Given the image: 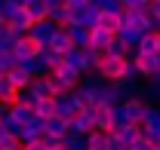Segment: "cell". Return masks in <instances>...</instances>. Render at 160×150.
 <instances>
[{
  "label": "cell",
  "instance_id": "836d02e7",
  "mask_svg": "<svg viewBox=\"0 0 160 150\" xmlns=\"http://www.w3.org/2000/svg\"><path fill=\"white\" fill-rule=\"evenodd\" d=\"M129 150H157V147H154V144H151V141H148V138L142 135V138H139V141H136V144H132Z\"/></svg>",
  "mask_w": 160,
  "mask_h": 150
},
{
  "label": "cell",
  "instance_id": "8992f818",
  "mask_svg": "<svg viewBox=\"0 0 160 150\" xmlns=\"http://www.w3.org/2000/svg\"><path fill=\"white\" fill-rule=\"evenodd\" d=\"M46 12H49V21L52 25L71 28V12H68V3L65 0H46Z\"/></svg>",
  "mask_w": 160,
  "mask_h": 150
},
{
  "label": "cell",
  "instance_id": "30bf717a",
  "mask_svg": "<svg viewBox=\"0 0 160 150\" xmlns=\"http://www.w3.org/2000/svg\"><path fill=\"white\" fill-rule=\"evenodd\" d=\"M43 138H46L43 120H37V116H34V120L22 129V138H19V141H22V147H25V144H37V141H43Z\"/></svg>",
  "mask_w": 160,
  "mask_h": 150
},
{
  "label": "cell",
  "instance_id": "1f68e13d",
  "mask_svg": "<svg viewBox=\"0 0 160 150\" xmlns=\"http://www.w3.org/2000/svg\"><path fill=\"white\" fill-rule=\"evenodd\" d=\"M0 129H3V132H9L12 138H22V129H25V126H19V123H16V120L6 113V120H3V126H0Z\"/></svg>",
  "mask_w": 160,
  "mask_h": 150
},
{
  "label": "cell",
  "instance_id": "ffe728a7",
  "mask_svg": "<svg viewBox=\"0 0 160 150\" xmlns=\"http://www.w3.org/2000/svg\"><path fill=\"white\" fill-rule=\"evenodd\" d=\"M136 52H139V55H151V58H154L160 52V31H157V34H145Z\"/></svg>",
  "mask_w": 160,
  "mask_h": 150
},
{
  "label": "cell",
  "instance_id": "7402d4cb",
  "mask_svg": "<svg viewBox=\"0 0 160 150\" xmlns=\"http://www.w3.org/2000/svg\"><path fill=\"white\" fill-rule=\"evenodd\" d=\"M105 58H132V49H129L123 40L114 37L111 43H108V49H105Z\"/></svg>",
  "mask_w": 160,
  "mask_h": 150
},
{
  "label": "cell",
  "instance_id": "74e56055",
  "mask_svg": "<svg viewBox=\"0 0 160 150\" xmlns=\"http://www.w3.org/2000/svg\"><path fill=\"white\" fill-rule=\"evenodd\" d=\"M3 28H6V21H3V19H0V31H3Z\"/></svg>",
  "mask_w": 160,
  "mask_h": 150
},
{
  "label": "cell",
  "instance_id": "f1b7e54d",
  "mask_svg": "<svg viewBox=\"0 0 160 150\" xmlns=\"http://www.w3.org/2000/svg\"><path fill=\"white\" fill-rule=\"evenodd\" d=\"M99 28L111 31V34H117V31H120V16H111V12H102V19H99Z\"/></svg>",
  "mask_w": 160,
  "mask_h": 150
},
{
  "label": "cell",
  "instance_id": "4316f807",
  "mask_svg": "<svg viewBox=\"0 0 160 150\" xmlns=\"http://www.w3.org/2000/svg\"><path fill=\"white\" fill-rule=\"evenodd\" d=\"M80 86H83V89H89V92H96V98H99V92L105 89V80H102L99 74H86L83 80H80Z\"/></svg>",
  "mask_w": 160,
  "mask_h": 150
},
{
  "label": "cell",
  "instance_id": "603a6c76",
  "mask_svg": "<svg viewBox=\"0 0 160 150\" xmlns=\"http://www.w3.org/2000/svg\"><path fill=\"white\" fill-rule=\"evenodd\" d=\"M6 113H9V116H12V120H16L19 126H28V123L34 120V110H31L28 104H19V101H16V104H12V107H9Z\"/></svg>",
  "mask_w": 160,
  "mask_h": 150
},
{
  "label": "cell",
  "instance_id": "6da1fadb",
  "mask_svg": "<svg viewBox=\"0 0 160 150\" xmlns=\"http://www.w3.org/2000/svg\"><path fill=\"white\" fill-rule=\"evenodd\" d=\"M145 110H148V104L142 98H132V101H123L114 107V120H117V126H142Z\"/></svg>",
  "mask_w": 160,
  "mask_h": 150
},
{
  "label": "cell",
  "instance_id": "2e32d148",
  "mask_svg": "<svg viewBox=\"0 0 160 150\" xmlns=\"http://www.w3.org/2000/svg\"><path fill=\"white\" fill-rule=\"evenodd\" d=\"M6 80H9V83H12V86H16V89H19V92H25V89H28V86H31V83H34V77L28 74V71H25V68H12V71H9V74H6Z\"/></svg>",
  "mask_w": 160,
  "mask_h": 150
},
{
  "label": "cell",
  "instance_id": "4dcf8cb0",
  "mask_svg": "<svg viewBox=\"0 0 160 150\" xmlns=\"http://www.w3.org/2000/svg\"><path fill=\"white\" fill-rule=\"evenodd\" d=\"M102 12H111V16H123V0H99Z\"/></svg>",
  "mask_w": 160,
  "mask_h": 150
},
{
  "label": "cell",
  "instance_id": "52a82bcc",
  "mask_svg": "<svg viewBox=\"0 0 160 150\" xmlns=\"http://www.w3.org/2000/svg\"><path fill=\"white\" fill-rule=\"evenodd\" d=\"M92 123H96V132H114V129H117L114 107H108V104H99V107L92 110Z\"/></svg>",
  "mask_w": 160,
  "mask_h": 150
},
{
  "label": "cell",
  "instance_id": "ac0fdd59",
  "mask_svg": "<svg viewBox=\"0 0 160 150\" xmlns=\"http://www.w3.org/2000/svg\"><path fill=\"white\" fill-rule=\"evenodd\" d=\"M68 34H71V43H74V49H89L92 31H86V28H80V25H71V28H68Z\"/></svg>",
  "mask_w": 160,
  "mask_h": 150
},
{
  "label": "cell",
  "instance_id": "9c48e42d",
  "mask_svg": "<svg viewBox=\"0 0 160 150\" xmlns=\"http://www.w3.org/2000/svg\"><path fill=\"white\" fill-rule=\"evenodd\" d=\"M111 135H114V141H117L123 150H129V147L142 138V135H145V132H142V126H117Z\"/></svg>",
  "mask_w": 160,
  "mask_h": 150
},
{
  "label": "cell",
  "instance_id": "d590c367",
  "mask_svg": "<svg viewBox=\"0 0 160 150\" xmlns=\"http://www.w3.org/2000/svg\"><path fill=\"white\" fill-rule=\"evenodd\" d=\"M22 150H46V147H43V141H37V144H25Z\"/></svg>",
  "mask_w": 160,
  "mask_h": 150
},
{
  "label": "cell",
  "instance_id": "9a60e30c",
  "mask_svg": "<svg viewBox=\"0 0 160 150\" xmlns=\"http://www.w3.org/2000/svg\"><path fill=\"white\" fill-rule=\"evenodd\" d=\"M43 129H46V135H49V138H68V129H71V123H65V120H62V116H52V120H46V123H43Z\"/></svg>",
  "mask_w": 160,
  "mask_h": 150
},
{
  "label": "cell",
  "instance_id": "d6a6232c",
  "mask_svg": "<svg viewBox=\"0 0 160 150\" xmlns=\"http://www.w3.org/2000/svg\"><path fill=\"white\" fill-rule=\"evenodd\" d=\"M62 147H65V150H86V138L68 135V138H62Z\"/></svg>",
  "mask_w": 160,
  "mask_h": 150
},
{
  "label": "cell",
  "instance_id": "8fae6325",
  "mask_svg": "<svg viewBox=\"0 0 160 150\" xmlns=\"http://www.w3.org/2000/svg\"><path fill=\"white\" fill-rule=\"evenodd\" d=\"M132 61H136V68H139V77H142V80H151V77L160 71V68H157V58H151V55H139V52H132Z\"/></svg>",
  "mask_w": 160,
  "mask_h": 150
},
{
  "label": "cell",
  "instance_id": "d6986e66",
  "mask_svg": "<svg viewBox=\"0 0 160 150\" xmlns=\"http://www.w3.org/2000/svg\"><path fill=\"white\" fill-rule=\"evenodd\" d=\"M16 101H19V89L3 77V80H0V107H12Z\"/></svg>",
  "mask_w": 160,
  "mask_h": 150
},
{
  "label": "cell",
  "instance_id": "f35d334b",
  "mask_svg": "<svg viewBox=\"0 0 160 150\" xmlns=\"http://www.w3.org/2000/svg\"><path fill=\"white\" fill-rule=\"evenodd\" d=\"M56 150H65V147H56Z\"/></svg>",
  "mask_w": 160,
  "mask_h": 150
},
{
  "label": "cell",
  "instance_id": "5b68a950",
  "mask_svg": "<svg viewBox=\"0 0 160 150\" xmlns=\"http://www.w3.org/2000/svg\"><path fill=\"white\" fill-rule=\"evenodd\" d=\"M52 77H56V83H59L65 92H74V89L80 86V80H83V74H80V71H74L71 64H59V68L52 71Z\"/></svg>",
  "mask_w": 160,
  "mask_h": 150
},
{
  "label": "cell",
  "instance_id": "e575fe53",
  "mask_svg": "<svg viewBox=\"0 0 160 150\" xmlns=\"http://www.w3.org/2000/svg\"><path fill=\"white\" fill-rule=\"evenodd\" d=\"M151 16H154V21L160 25V0H151Z\"/></svg>",
  "mask_w": 160,
  "mask_h": 150
},
{
  "label": "cell",
  "instance_id": "3957f363",
  "mask_svg": "<svg viewBox=\"0 0 160 150\" xmlns=\"http://www.w3.org/2000/svg\"><path fill=\"white\" fill-rule=\"evenodd\" d=\"M80 104H77V98H74V92H65V95H59L56 98V116H62L65 123H74L80 116Z\"/></svg>",
  "mask_w": 160,
  "mask_h": 150
},
{
  "label": "cell",
  "instance_id": "e0dca14e",
  "mask_svg": "<svg viewBox=\"0 0 160 150\" xmlns=\"http://www.w3.org/2000/svg\"><path fill=\"white\" fill-rule=\"evenodd\" d=\"M111 144H114L111 132H92L86 138V150H111Z\"/></svg>",
  "mask_w": 160,
  "mask_h": 150
},
{
  "label": "cell",
  "instance_id": "277c9868",
  "mask_svg": "<svg viewBox=\"0 0 160 150\" xmlns=\"http://www.w3.org/2000/svg\"><path fill=\"white\" fill-rule=\"evenodd\" d=\"M12 55H16V61H19V64H28V61H34V58L40 55V46L31 40V34H25V37L16 40V46H12Z\"/></svg>",
  "mask_w": 160,
  "mask_h": 150
},
{
  "label": "cell",
  "instance_id": "4fadbf2b",
  "mask_svg": "<svg viewBox=\"0 0 160 150\" xmlns=\"http://www.w3.org/2000/svg\"><path fill=\"white\" fill-rule=\"evenodd\" d=\"M25 12L31 16L34 25H40V21L49 19V12H46V0H25Z\"/></svg>",
  "mask_w": 160,
  "mask_h": 150
},
{
  "label": "cell",
  "instance_id": "83f0119b",
  "mask_svg": "<svg viewBox=\"0 0 160 150\" xmlns=\"http://www.w3.org/2000/svg\"><path fill=\"white\" fill-rule=\"evenodd\" d=\"M142 101H145V104L160 101V83H151V80H148V86H142Z\"/></svg>",
  "mask_w": 160,
  "mask_h": 150
},
{
  "label": "cell",
  "instance_id": "484cf974",
  "mask_svg": "<svg viewBox=\"0 0 160 150\" xmlns=\"http://www.w3.org/2000/svg\"><path fill=\"white\" fill-rule=\"evenodd\" d=\"M123 9L132 16H145V12H151V0H123Z\"/></svg>",
  "mask_w": 160,
  "mask_h": 150
},
{
  "label": "cell",
  "instance_id": "d4e9b609",
  "mask_svg": "<svg viewBox=\"0 0 160 150\" xmlns=\"http://www.w3.org/2000/svg\"><path fill=\"white\" fill-rule=\"evenodd\" d=\"M114 37H117V34H111V31H105V28H96V31H92V40H89V46L99 49V52H105L108 43H111Z\"/></svg>",
  "mask_w": 160,
  "mask_h": 150
},
{
  "label": "cell",
  "instance_id": "44dd1931",
  "mask_svg": "<svg viewBox=\"0 0 160 150\" xmlns=\"http://www.w3.org/2000/svg\"><path fill=\"white\" fill-rule=\"evenodd\" d=\"M22 9H25V0H6V3H3V12H0V19L6 21V25H12V21L22 16Z\"/></svg>",
  "mask_w": 160,
  "mask_h": 150
},
{
  "label": "cell",
  "instance_id": "f546056e",
  "mask_svg": "<svg viewBox=\"0 0 160 150\" xmlns=\"http://www.w3.org/2000/svg\"><path fill=\"white\" fill-rule=\"evenodd\" d=\"M12 68H19V61H16V55L12 52H0V80L9 74Z\"/></svg>",
  "mask_w": 160,
  "mask_h": 150
},
{
  "label": "cell",
  "instance_id": "7c38bea8",
  "mask_svg": "<svg viewBox=\"0 0 160 150\" xmlns=\"http://www.w3.org/2000/svg\"><path fill=\"white\" fill-rule=\"evenodd\" d=\"M49 49L52 52H59L62 58L68 55L71 49H74V43H71V34H68V28H59L56 31V37H52V43H49Z\"/></svg>",
  "mask_w": 160,
  "mask_h": 150
},
{
  "label": "cell",
  "instance_id": "ba28073f",
  "mask_svg": "<svg viewBox=\"0 0 160 150\" xmlns=\"http://www.w3.org/2000/svg\"><path fill=\"white\" fill-rule=\"evenodd\" d=\"M56 31H59V25H52V21L46 19V21H40V25L31 28V40L37 43L40 49H46V46L52 43V37H56Z\"/></svg>",
  "mask_w": 160,
  "mask_h": 150
},
{
  "label": "cell",
  "instance_id": "7a4b0ae2",
  "mask_svg": "<svg viewBox=\"0 0 160 150\" xmlns=\"http://www.w3.org/2000/svg\"><path fill=\"white\" fill-rule=\"evenodd\" d=\"M126 64H129V58H105L96 74L105 83H120V80H126Z\"/></svg>",
  "mask_w": 160,
  "mask_h": 150
},
{
  "label": "cell",
  "instance_id": "5bb4252c",
  "mask_svg": "<svg viewBox=\"0 0 160 150\" xmlns=\"http://www.w3.org/2000/svg\"><path fill=\"white\" fill-rule=\"evenodd\" d=\"M142 37H145V34H142L139 28H132V25H123V28H120V31H117V40H123V43H126V46H129L132 52L139 49Z\"/></svg>",
  "mask_w": 160,
  "mask_h": 150
},
{
  "label": "cell",
  "instance_id": "8d00e7d4",
  "mask_svg": "<svg viewBox=\"0 0 160 150\" xmlns=\"http://www.w3.org/2000/svg\"><path fill=\"white\" fill-rule=\"evenodd\" d=\"M6 110H9V107H0V126H3V120H6Z\"/></svg>",
  "mask_w": 160,
  "mask_h": 150
},
{
  "label": "cell",
  "instance_id": "cb8c5ba5",
  "mask_svg": "<svg viewBox=\"0 0 160 150\" xmlns=\"http://www.w3.org/2000/svg\"><path fill=\"white\" fill-rule=\"evenodd\" d=\"M34 116L43 120V123L52 120V116H56V98H43V101H37V104H34Z\"/></svg>",
  "mask_w": 160,
  "mask_h": 150
}]
</instances>
